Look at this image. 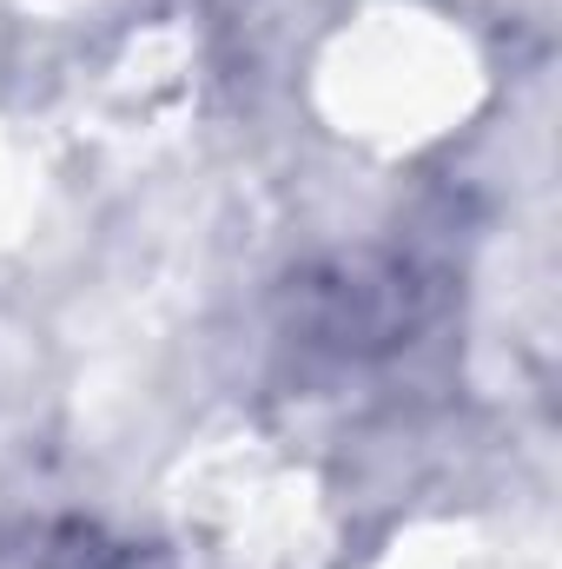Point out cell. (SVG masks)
I'll use <instances>...</instances> for the list:
<instances>
[{
  "label": "cell",
  "mask_w": 562,
  "mask_h": 569,
  "mask_svg": "<svg viewBox=\"0 0 562 569\" xmlns=\"http://www.w3.org/2000/svg\"><path fill=\"white\" fill-rule=\"evenodd\" d=\"M304 298H311L318 345H338V351H378V345H398L418 325V284H411L404 266L371 279L364 259H344V266L304 279Z\"/></svg>",
  "instance_id": "obj_1"
},
{
  "label": "cell",
  "mask_w": 562,
  "mask_h": 569,
  "mask_svg": "<svg viewBox=\"0 0 562 569\" xmlns=\"http://www.w3.org/2000/svg\"><path fill=\"white\" fill-rule=\"evenodd\" d=\"M33 569H179V563L152 543H113L87 523H60V530H40Z\"/></svg>",
  "instance_id": "obj_2"
}]
</instances>
